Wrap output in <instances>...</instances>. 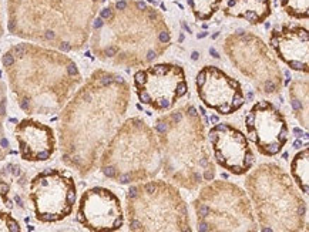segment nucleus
I'll return each mask as SVG.
<instances>
[{"label":"nucleus","instance_id":"09e8293b","mask_svg":"<svg viewBox=\"0 0 309 232\" xmlns=\"http://www.w3.org/2000/svg\"><path fill=\"white\" fill-rule=\"evenodd\" d=\"M199 113H201V116L202 117H207V111H205L204 107H199Z\"/></svg>","mask_w":309,"mask_h":232},{"label":"nucleus","instance_id":"473e14b6","mask_svg":"<svg viewBox=\"0 0 309 232\" xmlns=\"http://www.w3.org/2000/svg\"><path fill=\"white\" fill-rule=\"evenodd\" d=\"M204 177H205V180H207V181H212V180H214V171H209V170H207V171H205V174H204Z\"/></svg>","mask_w":309,"mask_h":232},{"label":"nucleus","instance_id":"e433bc0d","mask_svg":"<svg viewBox=\"0 0 309 232\" xmlns=\"http://www.w3.org/2000/svg\"><path fill=\"white\" fill-rule=\"evenodd\" d=\"M155 57H157V53H155V51H153V50H150L148 54H147V60H148V61H153Z\"/></svg>","mask_w":309,"mask_h":232},{"label":"nucleus","instance_id":"ea45409f","mask_svg":"<svg viewBox=\"0 0 309 232\" xmlns=\"http://www.w3.org/2000/svg\"><path fill=\"white\" fill-rule=\"evenodd\" d=\"M101 26H103V19H101V17L95 19V21H94V27H95V29H100Z\"/></svg>","mask_w":309,"mask_h":232},{"label":"nucleus","instance_id":"4468645a","mask_svg":"<svg viewBox=\"0 0 309 232\" xmlns=\"http://www.w3.org/2000/svg\"><path fill=\"white\" fill-rule=\"evenodd\" d=\"M187 93H188V86H187V81L181 80L178 84H177V96H178V98H181V97H184Z\"/></svg>","mask_w":309,"mask_h":232},{"label":"nucleus","instance_id":"a19ab883","mask_svg":"<svg viewBox=\"0 0 309 232\" xmlns=\"http://www.w3.org/2000/svg\"><path fill=\"white\" fill-rule=\"evenodd\" d=\"M188 114L191 117H195V116H197V108H195V107H189V108H188Z\"/></svg>","mask_w":309,"mask_h":232},{"label":"nucleus","instance_id":"aec40b11","mask_svg":"<svg viewBox=\"0 0 309 232\" xmlns=\"http://www.w3.org/2000/svg\"><path fill=\"white\" fill-rule=\"evenodd\" d=\"M275 90H276V84L272 80H268L265 83V91L266 93H274Z\"/></svg>","mask_w":309,"mask_h":232},{"label":"nucleus","instance_id":"5fc2aeb1","mask_svg":"<svg viewBox=\"0 0 309 232\" xmlns=\"http://www.w3.org/2000/svg\"><path fill=\"white\" fill-rule=\"evenodd\" d=\"M94 2H95V0H94Z\"/></svg>","mask_w":309,"mask_h":232},{"label":"nucleus","instance_id":"423d86ee","mask_svg":"<svg viewBox=\"0 0 309 232\" xmlns=\"http://www.w3.org/2000/svg\"><path fill=\"white\" fill-rule=\"evenodd\" d=\"M145 83L141 87H137L140 101L153 106L155 110L171 108L178 98L177 84L181 80H185L182 68L172 64H157L145 70Z\"/></svg>","mask_w":309,"mask_h":232},{"label":"nucleus","instance_id":"39448f33","mask_svg":"<svg viewBox=\"0 0 309 232\" xmlns=\"http://www.w3.org/2000/svg\"><path fill=\"white\" fill-rule=\"evenodd\" d=\"M205 80L197 87L198 96L207 107L222 116H229L245 104V96L241 84L218 67L207 66Z\"/></svg>","mask_w":309,"mask_h":232},{"label":"nucleus","instance_id":"6ab92c4d","mask_svg":"<svg viewBox=\"0 0 309 232\" xmlns=\"http://www.w3.org/2000/svg\"><path fill=\"white\" fill-rule=\"evenodd\" d=\"M205 80V70L202 68V70H199V73L197 74V78H195V84H197V87L201 86L202 83H204Z\"/></svg>","mask_w":309,"mask_h":232},{"label":"nucleus","instance_id":"37998d69","mask_svg":"<svg viewBox=\"0 0 309 232\" xmlns=\"http://www.w3.org/2000/svg\"><path fill=\"white\" fill-rule=\"evenodd\" d=\"M137 7H138L140 10H145V9H147V6H145L144 2H137Z\"/></svg>","mask_w":309,"mask_h":232},{"label":"nucleus","instance_id":"9b49d317","mask_svg":"<svg viewBox=\"0 0 309 232\" xmlns=\"http://www.w3.org/2000/svg\"><path fill=\"white\" fill-rule=\"evenodd\" d=\"M222 0H187L197 20H208L217 13Z\"/></svg>","mask_w":309,"mask_h":232},{"label":"nucleus","instance_id":"4be33fe9","mask_svg":"<svg viewBox=\"0 0 309 232\" xmlns=\"http://www.w3.org/2000/svg\"><path fill=\"white\" fill-rule=\"evenodd\" d=\"M118 181L120 184H128V182H131V174H121L118 177Z\"/></svg>","mask_w":309,"mask_h":232},{"label":"nucleus","instance_id":"79ce46f5","mask_svg":"<svg viewBox=\"0 0 309 232\" xmlns=\"http://www.w3.org/2000/svg\"><path fill=\"white\" fill-rule=\"evenodd\" d=\"M302 145H304V142H302V140H296V141L294 142V147L296 148V150H299V148H302Z\"/></svg>","mask_w":309,"mask_h":232},{"label":"nucleus","instance_id":"c85d7f7f","mask_svg":"<svg viewBox=\"0 0 309 232\" xmlns=\"http://www.w3.org/2000/svg\"><path fill=\"white\" fill-rule=\"evenodd\" d=\"M115 7H117L118 10H125V9H127V2H124V0L117 2V3H115Z\"/></svg>","mask_w":309,"mask_h":232},{"label":"nucleus","instance_id":"1a4fd4ad","mask_svg":"<svg viewBox=\"0 0 309 232\" xmlns=\"http://www.w3.org/2000/svg\"><path fill=\"white\" fill-rule=\"evenodd\" d=\"M225 14L245 19L251 24H258L271 14V0H229Z\"/></svg>","mask_w":309,"mask_h":232},{"label":"nucleus","instance_id":"f257e3e1","mask_svg":"<svg viewBox=\"0 0 309 232\" xmlns=\"http://www.w3.org/2000/svg\"><path fill=\"white\" fill-rule=\"evenodd\" d=\"M30 198L39 221H60L71 214L76 204L74 181L64 172L46 170L31 180Z\"/></svg>","mask_w":309,"mask_h":232},{"label":"nucleus","instance_id":"4c0bfd02","mask_svg":"<svg viewBox=\"0 0 309 232\" xmlns=\"http://www.w3.org/2000/svg\"><path fill=\"white\" fill-rule=\"evenodd\" d=\"M209 54L212 56L214 59H219V53H218L217 50H215L214 47H211V49H209Z\"/></svg>","mask_w":309,"mask_h":232},{"label":"nucleus","instance_id":"5701e85b","mask_svg":"<svg viewBox=\"0 0 309 232\" xmlns=\"http://www.w3.org/2000/svg\"><path fill=\"white\" fill-rule=\"evenodd\" d=\"M117 51H118V49H117L115 46H110V47H107V49H105V56L113 57V56L117 54Z\"/></svg>","mask_w":309,"mask_h":232},{"label":"nucleus","instance_id":"c03bdc74","mask_svg":"<svg viewBox=\"0 0 309 232\" xmlns=\"http://www.w3.org/2000/svg\"><path fill=\"white\" fill-rule=\"evenodd\" d=\"M191 59H192V60H198L199 59V53L198 51H192V54H191Z\"/></svg>","mask_w":309,"mask_h":232},{"label":"nucleus","instance_id":"a18cd8bd","mask_svg":"<svg viewBox=\"0 0 309 232\" xmlns=\"http://www.w3.org/2000/svg\"><path fill=\"white\" fill-rule=\"evenodd\" d=\"M209 121L212 122V124H217V122H219L218 116H211V120H209Z\"/></svg>","mask_w":309,"mask_h":232},{"label":"nucleus","instance_id":"c9c22d12","mask_svg":"<svg viewBox=\"0 0 309 232\" xmlns=\"http://www.w3.org/2000/svg\"><path fill=\"white\" fill-rule=\"evenodd\" d=\"M44 37L47 39V40H53V39L56 37V34H54V31L47 30V31H46V34H44Z\"/></svg>","mask_w":309,"mask_h":232},{"label":"nucleus","instance_id":"f704fd0d","mask_svg":"<svg viewBox=\"0 0 309 232\" xmlns=\"http://www.w3.org/2000/svg\"><path fill=\"white\" fill-rule=\"evenodd\" d=\"M292 132L295 134V137H296V138H301V137L304 135V132H302V130H301V128H298V127H295L294 130H292Z\"/></svg>","mask_w":309,"mask_h":232},{"label":"nucleus","instance_id":"a211bd4d","mask_svg":"<svg viewBox=\"0 0 309 232\" xmlns=\"http://www.w3.org/2000/svg\"><path fill=\"white\" fill-rule=\"evenodd\" d=\"M111 16H113V11H111V9H110V7L103 9V10H101V13H100V17H101L103 20H108V19H111Z\"/></svg>","mask_w":309,"mask_h":232},{"label":"nucleus","instance_id":"2f4dec72","mask_svg":"<svg viewBox=\"0 0 309 232\" xmlns=\"http://www.w3.org/2000/svg\"><path fill=\"white\" fill-rule=\"evenodd\" d=\"M138 195V192H137V188L135 187H131L130 188V191H128V197L131 198V199H134L135 197Z\"/></svg>","mask_w":309,"mask_h":232},{"label":"nucleus","instance_id":"412c9836","mask_svg":"<svg viewBox=\"0 0 309 232\" xmlns=\"http://www.w3.org/2000/svg\"><path fill=\"white\" fill-rule=\"evenodd\" d=\"M143 228V225H141V222L137 221V219H131L130 221V229H133V231H138V229H141Z\"/></svg>","mask_w":309,"mask_h":232},{"label":"nucleus","instance_id":"bb28decb","mask_svg":"<svg viewBox=\"0 0 309 232\" xmlns=\"http://www.w3.org/2000/svg\"><path fill=\"white\" fill-rule=\"evenodd\" d=\"M155 130L158 132H161V134H164V132L168 130V127H167V124H164V122H158V124L155 126Z\"/></svg>","mask_w":309,"mask_h":232},{"label":"nucleus","instance_id":"dca6fc26","mask_svg":"<svg viewBox=\"0 0 309 232\" xmlns=\"http://www.w3.org/2000/svg\"><path fill=\"white\" fill-rule=\"evenodd\" d=\"M197 214H198V218H207L209 215V208L207 207V205H201V207L198 208Z\"/></svg>","mask_w":309,"mask_h":232},{"label":"nucleus","instance_id":"8fccbe9b","mask_svg":"<svg viewBox=\"0 0 309 232\" xmlns=\"http://www.w3.org/2000/svg\"><path fill=\"white\" fill-rule=\"evenodd\" d=\"M201 178H202V175L197 172V174H195V180H197V181H201Z\"/></svg>","mask_w":309,"mask_h":232},{"label":"nucleus","instance_id":"a878e982","mask_svg":"<svg viewBox=\"0 0 309 232\" xmlns=\"http://www.w3.org/2000/svg\"><path fill=\"white\" fill-rule=\"evenodd\" d=\"M169 39H171V37H169V33H167V31H161V33H159V41H161V43H168Z\"/></svg>","mask_w":309,"mask_h":232},{"label":"nucleus","instance_id":"cd10ccee","mask_svg":"<svg viewBox=\"0 0 309 232\" xmlns=\"http://www.w3.org/2000/svg\"><path fill=\"white\" fill-rule=\"evenodd\" d=\"M198 231H201V232L209 231V225L207 224V222H199L198 224Z\"/></svg>","mask_w":309,"mask_h":232},{"label":"nucleus","instance_id":"20e7f679","mask_svg":"<svg viewBox=\"0 0 309 232\" xmlns=\"http://www.w3.org/2000/svg\"><path fill=\"white\" fill-rule=\"evenodd\" d=\"M79 221L91 231H117L124 224L120 199L107 188H91L80 199Z\"/></svg>","mask_w":309,"mask_h":232},{"label":"nucleus","instance_id":"f03ea898","mask_svg":"<svg viewBox=\"0 0 309 232\" xmlns=\"http://www.w3.org/2000/svg\"><path fill=\"white\" fill-rule=\"evenodd\" d=\"M251 140L264 155L274 157L282 151L288 141L289 130L278 108L269 101H258L245 118Z\"/></svg>","mask_w":309,"mask_h":232},{"label":"nucleus","instance_id":"864d4df0","mask_svg":"<svg viewBox=\"0 0 309 232\" xmlns=\"http://www.w3.org/2000/svg\"><path fill=\"white\" fill-rule=\"evenodd\" d=\"M201 165H207V160H202V161H201Z\"/></svg>","mask_w":309,"mask_h":232},{"label":"nucleus","instance_id":"f3484780","mask_svg":"<svg viewBox=\"0 0 309 232\" xmlns=\"http://www.w3.org/2000/svg\"><path fill=\"white\" fill-rule=\"evenodd\" d=\"M103 172H104L105 177H108V178H114L115 175H117V170H115L114 167H105L104 170H103Z\"/></svg>","mask_w":309,"mask_h":232},{"label":"nucleus","instance_id":"b1692460","mask_svg":"<svg viewBox=\"0 0 309 232\" xmlns=\"http://www.w3.org/2000/svg\"><path fill=\"white\" fill-rule=\"evenodd\" d=\"M67 73H69L70 77H73V76L77 74V67H76L74 63H70L69 64V67H67Z\"/></svg>","mask_w":309,"mask_h":232},{"label":"nucleus","instance_id":"3c124183","mask_svg":"<svg viewBox=\"0 0 309 232\" xmlns=\"http://www.w3.org/2000/svg\"><path fill=\"white\" fill-rule=\"evenodd\" d=\"M182 26H184V29H185L187 31H188V33H191V29H189V27H188L187 24H185V23H182Z\"/></svg>","mask_w":309,"mask_h":232},{"label":"nucleus","instance_id":"f8f14e48","mask_svg":"<svg viewBox=\"0 0 309 232\" xmlns=\"http://www.w3.org/2000/svg\"><path fill=\"white\" fill-rule=\"evenodd\" d=\"M286 11L298 19H308V0H281Z\"/></svg>","mask_w":309,"mask_h":232},{"label":"nucleus","instance_id":"6e6552de","mask_svg":"<svg viewBox=\"0 0 309 232\" xmlns=\"http://www.w3.org/2000/svg\"><path fill=\"white\" fill-rule=\"evenodd\" d=\"M308 30L302 27H285L282 31L275 30L271 37V46L279 57L292 70L308 71Z\"/></svg>","mask_w":309,"mask_h":232},{"label":"nucleus","instance_id":"9d476101","mask_svg":"<svg viewBox=\"0 0 309 232\" xmlns=\"http://www.w3.org/2000/svg\"><path fill=\"white\" fill-rule=\"evenodd\" d=\"M291 171L294 175L295 181L298 182L299 188L304 194L308 195L309 192V148H305L302 152H299L291 162Z\"/></svg>","mask_w":309,"mask_h":232},{"label":"nucleus","instance_id":"49530a36","mask_svg":"<svg viewBox=\"0 0 309 232\" xmlns=\"http://www.w3.org/2000/svg\"><path fill=\"white\" fill-rule=\"evenodd\" d=\"M304 212H305V205H299V208H298V215H304Z\"/></svg>","mask_w":309,"mask_h":232},{"label":"nucleus","instance_id":"ddd939ff","mask_svg":"<svg viewBox=\"0 0 309 232\" xmlns=\"http://www.w3.org/2000/svg\"><path fill=\"white\" fill-rule=\"evenodd\" d=\"M145 80H147V73H145V70L144 71L141 70V71H138V73H135V76H134L135 87H141L145 83Z\"/></svg>","mask_w":309,"mask_h":232},{"label":"nucleus","instance_id":"72a5a7b5","mask_svg":"<svg viewBox=\"0 0 309 232\" xmlns=\"http://www.w3.org/2000/svg\"><path fill=\"white\" fill-rule=\"evenodd\" d=\"M171 118H172V121L174 122H179L181 121V118H182V116H181V113H172Z\"/></svg>","mask_w":309,"mask_h":232},{"label":"nucleus","instance_id":"7c9ffc66","mask_svg":"<svg viewBox=\"0 0 309 232\" xmlns=\"http://www.w3.org/2000/svg\"><path fill=\"white\" fill-rule=\"evenodd\" d=\"M145 191L148 192V194H153V192L155 191V185L153 184V182H150V184H145Z\"/></svg>","mask_w":309,"mask_h":232},{"label":"nucleus","instance_id":"2eb2a0df","mask_svg":"<svg viewBox=\"0 0 309 232\" xmlns=\"http://www.w3.org/2000/svg\"><path fill=\"white\" fill-rule=\"evenodd\" d=\"M13 63H14V57H13V54H11V53L5 54V57H3V66L10 67V66H13Z\"/></svg>","mask_w":309,"mask_h":232},{"label":"nucleus","instance_id":"7ed1b4c3","mask_svg":"<svg viewBox=\"0 0 309 232\" xmlns=\"http://www.w3.org/2000/svg\"><path fill=\"white\" fill-rule=\"evenodd\" d=\"M209 140L214 147L215 160L222 168L235 175H242L252 167L254 152L246 137L231 124L217 122L209 130Z\"/></svg>","mask_w":309,"mask_h":232},{"label":"nucleus","instance_id":"603ef678","mask_svg":"<svg viewBox=\"0 0 309 232\" xmlns=\"http://www.w3.org/2000/svg\"><path fill=\"white\" fill-rule=\"evenodd\" d=\"M115 81H118V83H124V80H123L121 77H115Z\"/></svg>","mask_w":309,"mask_h":232},{"label":"nucleus","instance_id":"de8ad7c7","mask_svg":"<svg viewBox=\"0 0 309 232\" xmlns=\"http://www.w3.org/2000/svg\"><path fill=\"white\" fill-rule=\"evenodd\" d=\"M207 36H208V33H207V31H202V33H198L197 37H198V39H204V37H207Z\"/></svg>","mask_w":309,"mask_h":232},{"label":"nucleus","instance_id":"393cba45","mask_svg":"<svg viewBox=\"0 0 309 232\" xmlns=\"http://www.w3.org/2000/svg\"><path fill=\"white\" fill-rule=\"evenodd\" d=\"M113 81H114V78H113V77H108V76H105V77H103V78H101V80H100V84H101V86H110V84H111V83H113Z\"/></svg>","mask_w":309,"mask_h":232},{"label":"nucleus","instance_id":"0eeeda50","mask_svg":"<svg viewBox=\"0 0 309 232\" xmlns=\"http://www.w3.org/2000/svg\"><path fill=\"white\" fill-rule=\"evenodd\" d=\"M21 157L27 161H47L54 151L53 131L33 120H24L16 127Z\"/></svg>","mask_w":309,"mask_h":232},{"label":"nucleus","instance_id":"58836bf2","mask_svg":"<svg viewBox=\"0 0 309 232\" xmlns=\"http://www.w3.org/2000/svg\"><path fill=\"white\" fill-rule=\"evenodd\" d=\"M60 49H61L63 51H69L70 49H71V46H70L69 43H66V41H64V43H61V46H60Z\"/></svg>","mask_w":309,"mask_h":232},{"label":"nucleus","instance_id":"c756f323","mask_svg":"<svg viewBox=\"0 0 309 232\" xmlns=\"http://www.w3.org/2000/svg\"><path fill=\"white\" fill-rule=\"evenodd\" d=\"M291 104H292V107H294V110H302V104L299 103V100H291Z\"/></svg>","mask_w":309,"mask_h":232}]
</instances>
